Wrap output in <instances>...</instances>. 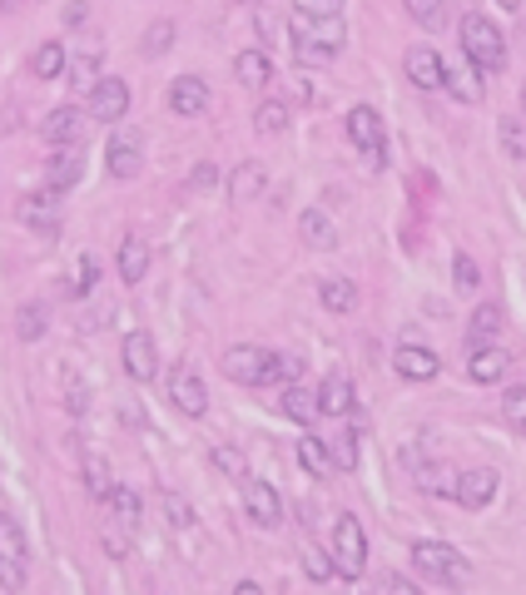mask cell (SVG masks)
Listing matches in <instances>:
<instances>
[{"label":"cell","mask_w":526,"mask_h":595,"mask_svg":"<svg viewBox=\"0 0 526 595\" xmlns=\"http://www.w3.org/2000/svg\"><path fill=\"white\" fill-rule=\"evenodd\" d=\"M288 30H293V50H298L304 65H328L343 50V40H348L343 5H293Z\"/></svg>","instance_id":"obj_1"},{"label":"cell","mask_w":526,"mask_h":595,"mask_svg":"<svg viewBox=\"0 0 526 595\" xmlns=\"http://www.w3.org/2000/svg\"><path fill=\"white\" fill-rule=\"evenodd\" d=\"M462 60L477 75H497L506 65V40L487 15H462Z\"/></svg>","instance_id":"obj_2"},{"label":"cell","mask_w":526,"mask_h":595,"mask_svg":"<svg viewBox=\"0 0 526 595\" xmlns=\"http://www.w3.org/2000/svg\"><path fill=\"white\" fill-rule=\"evenodd\" d=\"M412 566L437 585H462L472 575V560L457 546H447V541H418V546H412Z\"/></svg>","instance_id":"obj_3"},{"label":"cell","mask_w":526,"mask_h":595,"mask_svg":"<svg viewBox=\"0 0 526 595\" xmlns=\"http://www.w3.org/2000/svg\"><path fill=\"white\" fill-rule=\"evenodd\" d=\"M333 571L343 581H358L368 571V531L358 516H338L333 521Z\"/></svg>","instance_id":"obj_4"},{"label":"cell","mask_w":526,"mask_h":595,"mask_svg":"<svg viewBox=\"0 0 526 595\" xmlns=\"http://www.w3.org/2000/svg\"><path fill=\"white\" fill-rule=\"evenodd\" d=\"M348 140H352V150L373 164V169H383L387 164V129H383V115H377L373 105H352L348 109Z\"/></svg>","instance_id":"obj_5"},{"label":"cell","mask_w":526,"mask_h":595,"mask_svg":"<svg viewBox=\"0 0 526 595\" xmlns=\"http://www.w3.org/2000/svg\"><path fill=\"white\" fill-rule=\"evenodd\" d=\"M30 581V546H25V531L11 521V516H0V585L5 591H25Z\"/></svg>","instance_id":"obj_6"},{"label":"cell","mask_w":526,"mask_h":595,"mask_svg":"<svg viewBox=\"0 0 526 595\" xmlns=\"http://www.w3.org/2000/svg\"><path fill=\"white\" fill-rule=\"evenodd\" d=\"M105 169L115 179H134L144 169V134L140 129H115L105 150Z\"/></svg>","instance_id":"obj_7"},{"label":"cell","mask_w":526,"mask_h":595,"mask_svg":"<svg viewBox=\"0 0 526 595\" xmlns=\"http://www.w3.org/2000/svg\"><path fill=\"white\" fill-rule=\"evenodd\" d=\"M269 358H273V352H264V348H248V342H239V348H229V352H223V373L234 377V383L269 387Z\"/></svg>","instance_id":"obj_8"},{"label":"cell","mask_w":526,"mask_h":595,"mask_svg":"<svg viewBox=\"0 0 526 595\" xmlns=\"http://www.w3.org/2000/svg\"><path fill=\"white\" fill-rule=\"evenodd\" d=\"M169 402H175L184 417H204V412H209V387H204V377L194 373V367H175V373H169Z\"/></svg>","instance_id":"obj_9"},{"label":"cell","mask_w":526,"mask_h":595,"mask_svg":"<svg viewBox=\"0 0 526 595\" xmlns=\"http://www.w3.org/2000/svg\"><path fill=\"white\" fill-rule=\"evenodd\" d=\"M497 487H502V477H497V471H491V467L457 471V491H452V502H457V506H467V512H482V506H491Z\"/></svg>","instance_id":"obj_10"},{"label":"cell","mask_w":526,"mask_h":595,"mask_svg":"<svg viewBox=\"0 0 526 595\" xmlns=\"http://www.w3.org/2000/svg\"><path fill=\"white\" fill-rule=\"evenodd\" d=\"M85 129H90V119H85V109H75V105H60V109H50V115H46L50 150H80Z\"/></svg>","instance_id":"obj_11"},{"label":"cell","mask_w":526,"mask_h":595,"mask_svg":"<svg viewBox=\"0 0 526 595\" xmlns=\"http://www.w3.org/2000/svg\"><path fill=\"white\" fill-rule=\"evenodd\" d=\"M129 109V85L115 80V75H105V80H94L90 90V119H100V125H115V119H125Z\"/></svg>","instance_id":"obj_12"},{"label":"cell","mask_w":526,"mask_h":595,"mask_svg":"<svg viewBox=\"0 0 526 595\" xmlns=\"http://www.w3.org/2000/svg\"><path fill=\"white\" fill-rule=\"evenodd\" d=\"M442 90L452 94V100H462V105H477L482 94H487L482 90V75L472 70L462 55H442Z\"/></svg>","instance_id":"obj_13"},{"label":"cell","mask_w":526,"mask_h":595,"mask_svg":"<svg viewBox=\"0 0 526 595\" xmlns=\"http://www.w3.org/2000/svg\"><path fill=\"white\" fill-rule=\"evenodd\" d=\"M244 512L254 516V526L273 531L283 521V496L269 487V481H244Z\"/></svg>","instance_id":"obj_14"},{"label":"cell","mask_w":526,"mask_h":595,"mask_svg":"<svg viewBox=\"0 0 526 595\" xmlns=\"http://www.w3.org/2000/svg\"><path fill=\"white\" fill-rule=\"evenodd\" d=\"M125 373L134 383H150L159 373V348H154L150 333H125Z\"/></svg>","instance_id":"obj_15"},{"label":"cell","mask_w":526,"mask_h":595,"mask_svg":"<svg viewBox=\"0 0 526 595\" xmlns=\"http://www.w3.org/2000/svg\"><path fill=\"white\" fill-rule=\"evenodd\" d=\"M506 373H512V352H502V348H472L467 352V377L477 387H497Z\"/></svg>","instance_id":"obj_16"},{"label":"cell","mask_w":526,"mask_h":595,"mask_svg":"<svg viewBox=\"0 0 526 595\" xmlns=\"http://www.w3.org/2000/svg\"><path fill=\"white\" fill-rule=\"evenodd\" d=\"M393 367H398L408 383H433V377L442 373L437 352H433V348H418V342H402V348L393 352Z\"/></svg>","instance_id":"obj_17"},{"label":"cell","mask_w":526,"mask_h":595,"mask_svg":"<svg viewBox=\"0 0 526 595\" xmlns=\"http://www.w3.org/2000/svg\"><path fill=\"white\" fill-rule=\"evenodd\" d=\"M169 109L184 119L204 115V109H209V85H204L200 75H179V80L169 85Z\"/></svg>","instance_id":"obj_18"},{"label":"cell","mask_w":526,"mask_h":595,"mask_svg":"<svg viewBox=\"0 0 526 595\" xmlns=\"http://www.w3.org/2000/svg\"><path fill=\"white\" fill-rule=\"evenodd\" d=\"M402 65H408V80L418 85V90H442V55H437L433 46H412L408 55H402Z\"/></svg>","instance_id":"obj_19"},{"label":"cell","mask_w":526,"mask_h":595,"mask_svg":"<svg viewBox=\"0 0 526 595\" xmlns=\"http://www.w3.org/2000/svg\"><path fill=\"white\" fill-rule=\"evenodd\" d=\"M85 174V154L80 150H55L50 154V169H46V194H65L75 189Z\"/></svg>","instance_id":"obj_20"},{"label":"cell","mask_w":526,"mask_h":595,"mask_svg":"<svg viewBox=\"0 0 526 595\" xmlns=\"http://www.w3.org/2000/svg\"><path fill=\"white\" fill-rule=\"evenodd\" d=\"M21 223H25V229H36V234H55V229H60L55 194H25L21 198Z\"/></svg>","instance_id":"obj_21"},{"label":"cell","mask_w":526,"mask_h":595,"mask_svg":"<svg viewBox=\"0 0 526 595\" xmlns=\"http://www.w3.org/2000/svg\"><path fill=\"white\" fill-rule=\"evenodd\" d=\"M318 412H323V417H348L352 412V383L343 373L323 377V387H318Z\"/></svg>","instance_id":"obj_22"},{"label":"cell","mask_w":526,"mask_h":595,"mask_svg":"<svg viewBox=\"0 0 526 595\" xmlns=\"http://www.w3.org/2000/svg\"><path fill=\"white\" fill-rule=\"evenodd\" d=\"M234 75L244 90H264L273 80V65H269V50H239L234 60Z\"/></svg>","instance_id":"obj_23"},{"label":"cell","mask_w":526,"mask_h":595,"mask_svg":"<svg viewBox=\"0 0 526 595\" xmlns=\"http://www.w3.org/2000/svg\"><path fill=\"white\" fill-rule=\"evenodd\" d=\"M264 184H269V174H264V164H239L234 174H229V198H234V204H248V198H258L264 194Z\"/></svg>","instance_id":"obj_24"},{"label":"cell","mask_w":526,"mask_h":595,"mask_svg":"<svg viewBox=\"0 0 526 595\" xmlns=\"http://www.w3.org/2000/svg\"><path fill=\"white\" fill-rule=\"evenodd\" d=\"M144 273H150V244H144L140 234H129L125 244H119V279H125V283H140Z\"/></svg>","instance_id":"obj_25"},{"label":"cell","mask_w":526,"mask_h":595,"mask_svg":"<svg viewBox=\"0 0 526 595\" xmlns=\"http://www.w3.org/2000/svg\"><path fill=\"white\" fill-rule=\"evenodd\" d=\"M283 417L298 422V427H313V422L323 417V412H318V392H308V387L293 383L288 392H283Z\"/></svg>","instance_id":"obj_26"},{"label":"cell","mask_w":526,"mask_h":595,"mask_svg":"<svg viewBox=\"0 0 526 595\" xmlns=\"http://www.w3.org/2000/svg\"><path fill=\"white\" fill-rule=\"evenodd\" d=\"M298 467H304L308 477H318V481L338 471V467H333V447L318 442V437H304V442H298Z\"/></svg>","instance_id":"obj_27"},{"label":"cell","mask_w":526,"mask_h":595,"mask_svg":"<svg viewBox=\"0 0 526 595\" xmlns=\"http://www.w3.org/2000/svg\"><path fill=\"white\" fill-rule=\"evenodd\" d=\"M50 333V308L46 303H21L15 308V338L21 342H40Z\"/></svg>","instance_id":"obj_28"},{"label":"cell","mask_w":526,"mask_h":595,"mask_svg":"<svg viewBox=\"0 0 526 595\" xmlns=\"http://www.w3.org/2000/svg\"><path fill=\"white\" fill-rule=\"evenodd\" d=\"M298 234H304V244H313V248H333L338 244V229H333V219H328L323 209H308L304 219H298Z\"/></svg>","instance_id":"obj_29"},{"label":"cell","mask_w":526,"mask_h":595,"mask_svg":"<svg viewBox=\"0 0 526 595\" xmlns=\"http://www.w3.org/2000/svg\"><path fill=\"white\" fill-rule=\"evenodd\" d=\"M65 65H70V55H65V46H60V40H46V46L30 55V70H36V80H60V75H65Z\"/></svg>","instance_id":"obj_30"},{"label":"cell","mask_w":526,"mask_h":595,"mask_svg":"<svg viewBox=\"0 0 526 595\" xmlns=\"http://www.w3.org/2000/svg\"><path fill=\"white\" fill-rule=\"evenodd\" d=\"M318 298H323L328 313H352V308H358V288H352V279H323Z\"/></svg>","instance_id":"obj_31"},{"label":"cell","mask_w":526,"mask_h":595,"mask_svg":"<svg viewBox=\"0 0 526 595\" xmlns=\"http://www.w3.org/2000/svg\"><path fill=\"white\" fill-rule=\"evenodd\" d=\"M80 471H85V487H90V496H94V502H110V491H115V481H110L105 456H100V452H85Z\"/></svg>","instance_id":"obj_32"},{"label":"cell","mask_w":526,"mask_h":595,"mask_svg":"<svg viewBox=\"0 0 526 595\" xmlns=\"http://www.w3.org/2000/svg\"><path fill=\"white\" fill-rule=\"evenodd\" d=\"M497 333H502V308H497V303H477V308H472V342L487 348Z\"/></svg>","instance_id":"obj_33"},{"label":"cell","mask_w":526,"mask_h":595,"mask_svg":"<svg viewBox=\"0 0 526 595\" xmlns=\"http://www.w3.org/2000/svg\"><path fill=\"white\" fill-rule=\"evenodd\" d=\"M110 512H115L119 526H129V531H134V526H140V512H144L140 491H134V487H115V491H110Z\"/></svg>","instance_id":"obj_34"},{"label":"cell","mask_w":526,"mask_h":595,"mask_svg":"<svg viewBox=\"0 0 526 595\" xmlns=\"http://www.w3.org/2000/svg\"><path fill=\"white\" fill-rule=\"evenodd\" d=\"M254 129L258 134H283V129H288V105H283V100H264V105L254 109Z\"/></svg>","instance_id":"obj_35"},{"label":"cell","mask_w":526,"mask_h":595,"mask_svg":"<svg viewBox=\"0 0 526 595\" xmlns=\"http://www.w3.org/2000/svg\"><path fill=\"white\" fill-rule=\"evenodd\" d=\"M418 487L422 491H433V496H452L457 491V471H447V467H418Z\"/></svg>","instance_id":"obj_36"},{"label":"cell","mask_w":526,"mask_h":595,"mask_svg":"<svg viewBox=\"0 0 526 595\" xmlns=\"http://www.w3.org/2000/svg\"><path fill=\"white\" fill-rule=\"evenodd\" d=\"M408 15L422 25V30H442V25H447V5H442V0H408Z\"/></svg>","instance_id":"obj_37"},{"label":"cell","mask_w":526,"mask_h":595,"mask_svg":"<svg viewBox=\"0 0 526 595\" xmlns=\"http://www.w3.org/2000/svg\"><path fill=\"white\" fill-rule=\"evenodd\" d=\"M452 283H457V293H477L482 269L472 263V254H457V258H452Z\"/></svg>","instance_id":"obj_38"},{"label":"cell","mask_w":526,"mask_h":595,"mask_svg":"<svg viewBox=\"0 0 526 595\" xmlns=\"http://www.w3.org/2000/svg\"><path fill=\"white\" fill-rule=\"evenodd\" d=\"M502 150L512 154V159H526V119H502Z\"/></svg>","instance_id":"obj_39"},{"label":"cell","mask_w":526,"mask_h":595,"mask_svg":"<svg viewBox=\"0 0 526 595\" xmlns=\"http://www.w3.org/2000/svg\"><path fill=\"white\" fill-rule=\"evenodd\" d=\"M502 412H506V422H512L516 432H522V437H526V387H512V392H506Z\"/></svg>","instance_id":"obj_40"},{"label":"cell","mask_w":526,"mask_h":595,"mask_svg":"<svg viewBox=\"0 0 526 595\" xmlns=\"http://www.w3.org/2000/svg\"><path fill=\"white\" fill-rule=\"evenodd\" d=\"M175 46V25L169 21H154L150 25V36H144V55H159V50Z\"/></svg>","instance_id":"obj_41"},{"label":"cell","mask_w":526,"mask_h":595,"mask_svg":"<svg viewBox=\"0 0 526 595\" xmlns=\"http://www.w3.org/2000/svg\"><path fill=\"white\" fill-rule=\"evenodd\" d=\"M94 283H100V263L94 258H80V269H75V298H85V293H94Z\"/></svg>","instance_id":"obj_42"},{"label":"cell","mask_w":526,"mask_h":595,"mask_svg":"<svg viewBox=\"0 0 526 595\" xmlns=\"http://www.w3.org/2000/svg\"><path fill=\"white\" fill-rule=\"evenodd\" d=\"M65 402H70V412H75V417H85V412H90V397H85L80 373H70V377H65Z\"/></svg>","instance_id":"obj_43"},{"label":"cell","mask_w":526,"mask_h":595,"mask_svg":"<svg viewBox=\"0 0 526 595\" xmlns=\"http://www.w3.org/2000/svg\"><path fill=\"white\" fill-rule=\"evenodd\" d=\"M333 467H338V471L358 467V437H343V442L333 447Z\"/></svg>","instance_id":"obj_44"},{"label":"cell","mask_w":526,"mask_h":595,"mask_svg":"<svg viewBox=\"0 0 526 595\" xmlns=\"http://www.w3.org/2000/svg\"><path fill=\"white\" fill-rule=\"evenodd\" d=\"M94 70H100V55L75 60V90H94Z\"/></svg>","instance_id":"obj_45"},{"label":"cell","mask_w":526,"mask_h":595,"mask_svg":"<svg viewBox=\"0 0 526 595\" xmlns=\"http://www.w3.org/2000/svg\"><path fill=\"white\" fill-rule=\"evenodd\" d=\"M304 566H308V575H313V581H328V575H333V566H328V556H323V551H313V546L304 551Z\"/></svg>","instance_id":"obj_46"},{"label":"cell","mask_w":526,"mask_h":595,"mask_svg":"<svg viewBox=\"0 0 526 595\" xmlns=\"http://www.w3.org/2000/svg\"><path fill=\"white\" fill-rule=\"evenodd\" d=\"M164 512L175 516V526H189L194 516H189V506H184V496H175V491H164Z\"/></svg>","instance_id":"obj_47"},{"label":"cell","mask_w":526,"mask_h":595,"mask_svg":"<svg viewBox=\"0 0 526 595\" xmlns=\"http://www.w3.org/2000/svg\"><path fill=\"white\" fill-rule=\"evenodd\" d=\"M219 184V169L214 164H194V174H189V189H214Z\"/></svg>","instance_id":"obj_48"},{"label":"cell","mask_w":526,"mask_h":595,"mask_svg":"<svg viewBox=\"0 0 526 595\" xmlns=\"http://www.w3.org/2000/svg\"><path fill=\"white\" fill-rule=\"evenodd\" d=\"M214 462H219L223 471H234V477H244V456H239L234 447H219V452H214Z\"/></svg>","instance_id":"obj_49"},{"label":"cell","mask_w":526,"mask_h":595,"mask_svg":"<svg viewBox=\"0 0 526 595\" xmlns=\"http://www.w3.org/2000/svg\"><path fill=\"white\" fill-rule=\"evenodd\" d=\"M279 30H283L279 15H273V11H258V36H264V40H279Z\"/></svg>","instance_id":"obj_50"},{"label":"cell","mask_w":526,"mask_h":595,"mask_svg":"<svg viewBox=\"0 0 526 595\" xmlns=\"http://www.w3.org/2000/svg\"><path fill=\"white\" fill-rule=\"evenodd\" d=\"M383 595H422V591H418L412 581H402V575H387V581H383Z\"/></svg>","instance_id":"obj_51"},{"label":"cell","mask_w":526,"mask_h":595,"mask_svg":"<svg viewBox=\"0 0 526 595\" xmlns=\"http://www.w3.org/2000/svg\"><path fill=\"white\" fill-rule=\"evenodd\" d=\"M85 15H90L85 5H65V25H85Z\"/></svg>","instance_id":"obj_52"},{"label":"cell","mask_w":526,"mask_h":595,"mask_svg":"<svg viewBox=\"0 0 526 595\" xmlns=\"http://www.w3.org/2000/svg\"><path fill=\"white\" fill-rule=\"evenodd\" d=\"M234 595H264V591H258L254 581H239V585H234Z\"/></svg>","instance_id":"obj_53"},{"label":"cell","mask_w":526,"mask_h":595,"mask_svg":"<svg viewBox=\"0 0 526 595\" xmlns=\"http://www.w3.org/2000/svg\"><path fill=\"white\" fill-rule=\"evenodd\" d=\"M522 109H526V85H522Z\"/></svg>","instance_id":"obj_54"}]
</instances>
